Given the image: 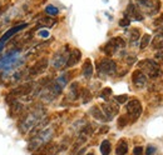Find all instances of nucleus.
<instances>
[{
	"instance_id": "obj_1",
	"label": "nucleus",
	"mask_w": 163,
	"mask_h": 155,
	"mask_svg": "<svg viewBox=\"0 0 163 155\" xmlns=\"http://www.w3.org/2000/svg\"><path fill=\"white\" fill-rule=\"evenodd\" d=\"M135 4H137L135 6L141 10V13L143 11L144 14L149 15L157 14L161 8L159 0H135Z\"/></svg>"
},
{
	"instance_id": "obj_2",
	"label": "nucleus",
	"mask_w": 163,
	"mask_h": 155,
	"mask_svg": "<svg viewBox=\"0 0 163 155\" xmlns=\"http://www.w3.org/2000/svg\"><path fill=\"white\" fill-rule=\"evenodd\" d=\"M53 130L51 129H47V130H43L41 133H39L37 136H33V139L29 144V149H39L41 148L45 143L49 141V139L51 138Z\"/></svg>"
},
{
	"instance_id": "obj_3",
	"label": "nucleus",
	"mask_w": 163,
	"mask_h": 155,
	"mask_svg": "<svg viewBox=\"0 0 163 155\" xmlns=\"http://www.w3.org/2000/svg\"><path fill=\"white\" fill-rule=\"evenodd\" d=\"M41 114H44V111H34V113L29 114L25 116L24 122L21 123V133H28L30 129H33L35 126V123H38L39 120L41 119Z\"/></svg>"
},
{
	"instance_id": "obj_4",
	"label": "nucleus",
	"mask_w": 163,
	"mask_h": 155,
	"mask_svg": "<svg viewBox=\"0 0 163 155\" xmlns=\"http://www.w3.org/2000/svg\"><path fill=\"white\" fill-rule=\"evenodd\" d=\"M143 70L145 71L149 78H157L161 75V70H159V66L157 65L156 62H153V60H143L138 64Z\"/></svg>"
},
{
	"instance_id": "obj_5",
	"label": "nucleus",
	"mask_w": 163,
	"mask_h": 155,
	"mask_svg": "<svg viewBox=\"0 0 163 155\" xmlns=\"http://www.w3.org/2000/svg\"><path fill=\"white\" fill-rule=\"evenodd\" d=\"M142 110H143V108H142L141 101L137 99L131 100L127 104V113L129 115V118L132 119V122H135V120L142 115Z\"/></svg>"
},
{
	"instance_id": "obj_6",
	"label": "nucleus",
	"mask_w": 163,
	"mask_h": 155,
	"mask_svg": "<svg viewBox=\"0 0 163 155\" xmlns=\"http://www.w3.org/2000/svg\"><path fill=\"white\" fill-rule=\"evenodd\" d=\"M124 46H126V41H124L122 38H114V39L109 40V41L107 43L106 46L103 48V50H104V53H106L107 55L110 56V55H113L118 49L124 48Z\"/></svg>"
},
{
	"instance_id": "obj_7",
	"label": "nucleus",
	"mask_w": 163,
	"mask_h": 155,
	"mask_svg": "<svg viewBox=\"0 0 163 155\" xmlns=\"http://www.w3.org/2000/svg\"><path fill=\"white\" fill-rule=\"evenodd\" d=\"M98 70L106 75H113L117 71V64L112 59H103L98 64Z\"/></svg>"
},
{
	"instance_id": "obj_8",
	"label": "nucleus",
	"mask_w": 163,
	"mask_h": 155,
	"mask_svg": "<svg viewBox=\"0 0 163 155\" xmlns=\"http://www.w3.org/2000/svg\"><path fill=\"white\" fill-rule=\"evenodd\" d=\"M27 27H28V24L25 23V24H20V25H16V27H13L11 29H9V30H8V31L4 34L3 36L0 38V51L3 50V48H4V44H5V43H6L8 40H9V39H10L13 35H15V34L18 33V31L23 30L24 28H27Z\"/></svg>"
},
{
	"instance_id": "obj_9",
	"label": "nucleus",
	"mask_w": 163,
	"mask_h": 155,
	"mask_svg": "<svg viewBox=\"0 0 163 155\" xmlns=\"http://www.w3.org/2000/svg\"><path fill=\"white\" fill-rule=\"evenodd\" d=\"M124 16H127L128 19L131 20V18L132 19H134V20H137V21H142L144 18H143V14L141 13V10L137 8L134 4H128V6H127V10H126V13H124Z\"/></svg>"
},
{
	"instance_id": "obj_10",
	"label": "nucleus",
	"mask_w": 163,
	"mask_h": 155,
	"mask_svg": "<svg viewBox=\"0 0 163 155\" xmlns=\"http://www.w3.org/2000/svg\"><path fill=\"white\" fill-rule=\"evenodd\" d=\"M67 51H68V46H64V49L62 51H59V53L54 56V59H53V66L55 69H60L62 66L65 65L67 60H68V56H69V54H68Z\"/></svg>"
},
{
	"instance_id": "obj_11",
	"label": "nucleus",
	"mask_w": 163,
	"mask_h": 155,
	"mask_svg": "<svg viewBox=\"0 0 163 155\" xmlns=\"http://www.w3.org/2000/svg\"><path fill=\"white\" fill-rule=\"evenodd\" d=\"M132 80L137 88H143L144 85L147 84V75H145L142 70H135L132 74Z\"/></svg>"
},
{
	"instance_id": "obj_12",
	"label": "nucleus",
	"mask_w": 163,
	"mask_h": 155,
	"mask_svg": "<svg viewBox=\"0 0 163 155\" xmlns=\"http://www.w3.org/2000/svg\"><path fill=\"white\" fill-rule=\"evenodd\" d=\"M47 68H48V60H47V59H40L39 62H37L35 64H34V65L30 68L29 74H30L31 76L38 75V74H41V73L45 71Z\"/></svg>"
},
{
	"instance_id": "obj_13",
	"label": "nucleus",
	"mask_w": 163,
	"mask_h": 155,
	"mask_svg": "<svg viewBox=\"0 0 163 155\" xmlns=\"http://www.w3.org/2000/svg\"><path fill=\"white\" fill-rule=\"evenodd\" d=\"M33 90V87L30 84H27V85H21V87H18L11 90L10 95L13 96H24V95H28V94Z\"/></svg>"
},
{
	"instance_id": "obj_14",
	"label": "nucleus",
	"mask_w": 163,
	"mask_h": 155,
	"mask_svg": "<svg viewBox=\"0 0 163 155\" xmlns=\"http://www.w3.org/2000/svg\"><path fill=\"white\" fill-rule=\"evenodd\" d=\"M80 58H82L80 51H79L78 49H74L72 53L69 54V56H68V60H67L65 65H67L68 68H72V66H74L75 64H78V62L80 60Z\"/></svg>"
},
{
	"instance_id": "obj_15",
	"label": "nucleus",
	"mask_w": 163,
	"mask_h": 155,
	"mask_svg": "<svg viewBox=\"0 0 163 155\" xmlns=\"http://www.w3.org/2000/svg\"><path fill=\"white\" fill-rule=\"evenodd\" d=\"M102 111L104 113L107 120H112L113 116L118 113V108L114 105H110V104H103L102 105Z\"/></svg>"
},
{
	"instance_id": "obj_16",
	"label": "nucleus",
	"mask_w": 163,
	"mask_h": 155,
	"mask_svg": "<svg viewBox=\"0 0 163 155\" xmlns=\"http://www.w3.org/2000/svg\"><path fill=\"white\" fill-rule=\"evenodd\" d=\"M83 76L85 79H90L93 76V65L89 59H87L83 64Z\"/></svg>"
},
{
	"instance_id": "obj_17",
	"label": "nucleus",
	"mask_w": 163,
	"mask_h": 155,
	"mask_svg": "<svg viewBox=\"0 0 163 155\" xmlns=\"http://www.w3.org/2000/svg\"><path fill=\"white\" fill-rule=\"evenodd\" d=\"M90 114L92 116H94L97 120H100V122H108L104 113L102 111V109H99V106H92L90 109Z\"/></svg>"
},
{
	"instance_id": "obj_18",
	"label": "nucleus",
	"mask_w": 163,
	"mask_h": 155,
	"mask_svg": "<svg viewBox=\"0 0 163 155\" xmlns=\"http://www.w3.org/2000/svg\"><path fill=\"white\" fill-rule=\"evenodd\" d=\"M128 153V144L126 140H119L118 145H117V149H116V154L117 155H126Z\"/></svg>"
},
{
	"instance_id": "obj_19",
	"label": "nucleus",
	"mask_w": 163,
	"mask_h": 155,
	"mask_svg": "<svg viewBox=\"0 0 163 155\" xmlns=\"http://www.w3.org/2000/svg\"><path fill=\"white\" fill-rule=\"evenodd\" d=\"M55 24V20L53 18H49V16H44V18H41L38 20V25L39 27H47V28H51L54 27Z\"/></svg>"
},
{
	"instance_id": "obj_20",
	"label": "nucleus",
	"mask_w": 163,
	"mask_h": 155,
	"mask_svg": "<svg viewBox=\"0 0 163 155\" xmlns=\"http://www.w3.org/2000/svg\"><path fill=\"white\" fill-rule=\"evenodd\" d=\"M69 96H72V99H78L80 96L78 83H73L70 85V88H69Z\"/></svg>"
},
{
	"instance_id": "obj_21",
	"label": "nucleus",
	"mask_w": 163,
	"mask_h": 155,
	"mask_svg": "<svg viewBox=\"0 0 163 155\" xmlns=\"http://www.w3.org/2000/svg\"><path fill=\"white\" fill-rule=\"evenodd\" d=\"M110 150H112V145H110L109 140H103L100 144V153L102 155H109Z\"/></svg>"
},
{
	"instance_id": "obj_22",
	"label": "nucleus",
	"mask_w": 163,
	"mask_h": 155,
	"mask_svg": "<svg viewBox=\"0 0 163 155\" xmlns=\"http://www.w3.org/2000/svg\"><path fill=\"white\" fill-rule=\"evenodd\" d=\"M151 35L149 34H144V35L142 36V39H141V44H139V46H141V49L143 50V49H145L148 45H149V41H151Z\"/></svg>"
},
{
	"instance_id": "obj_23",
	"label": "nucleus",
	"mask_w": 163,
	"mask_h": 155,
	"mask_svg": "<svg viewBox=\"0 0 163 155\" xmlns=\"http://www.w3.org/2000/svg\"><path fill=\"white\" fill-rule=\"evenodd\" d=\"M139 39V30L138 29H132L129 31V40L131 41H137Z\"/></svg>"
},
{
	"instance_id": "obj_24",
	"label": "nucleus",
	"mask_w": 163,
	"mask_h": 155,
	"mask_svg": "<svg viewBox=\"0 0 163 155\" xmlns=\"http://www.w3.org/2000/svg\"><path fill=\"white\" fill-rule=\"evenodd\" d=\"M45 13L49 14V15H57L59 13V10H58V8L54 6V5H48L45 8Z\"/></svg>"
},
{
	"instance_id": "obj_25",
	"label": "nucleus",
	"mask_w": 163,
	"mask_h": 155,
	"mask_svg": "<svg viewBox=\"0 0 163 155\" xmlns=\"http://www.w3.org/2000/svg\"><path fill=\"white\" fill-rule=\"evenodd\" d=\"M127 124H128V118H127L126 115L119 116V119H118V128H119V129H123Z\"/></svg>"
},
{
	"instance_id": "obj_26",
	"label": "nucleus",
	"mask_w": 163,
	"mask_h": 155,
	"mask_svg": "<svg viewBox=\"0 0 163 155\" xmlns=\"http://www.w3.org/2000/svg\"><path fill=\"white\" fill-rule=\"evenodd\" d=\"M110 94H112V89H110V88H104V89L100 91V98L107 100V99L109 98Z\"/></svg>"
},
{
	"instance_id": "obj_27",
	"label": "nucleus",
	"mask_w": 163,
	"mask_h": 155,
	"mask_svg": "<svg viewBox=\"0 0 163 155\" xmlns=\"http://www.w3.org/2000/svg\"><path fill=\"white\" fill-rule=\"evenodd\" d=\"M82 96H83V103H88L90 99H92V95L88 89H83L82 91Z\"/></svg>"
},
{
	"instance_id": "obj_28",
	"label": "nucleus",
	"mask_w": 163,
	"mask_h": 155,
	"mask_svg": "<svg viewBox=\"0 0 163 155\" xmlns=\"http://www.w3.org/2000/svg\"><path fill=\"white\" fill-rule=\"evenodd\" d=\"M131 25V20L127 18V16H124L123 19L119 20V27H122V28H128Z\"/></svg>"
},
{
	"instance_id": "obj_29",
	"label": "nucleus",
	"mask_w": 163,
	"mask_h": 155,
	"mask_svg": "<svg viewBox=\"0 0 163 155\" xmlns=\"http://www.w3.org/2000/svg\"><path fill=\"white\" fill-rule=\"evenodd\" d=\"M157 151V148L154 145H148L145 149V155H154V153Z\"/></svg>"
},
{
	"instance_id": "obj_30",
	"label": "nucleus",
	"mask_w": 163,
	"mask_h": 155,
	"mask_svg": "<svg viewBox=\"0 0 163 155\" xmlns=\"http://www.w3.org/2000/svg\"><path fill=\"white\" fill-rule=\"evenodd\" d=\"M116 101L119 103V104H124V103L128 101V95H118L116 96Z\"/></svg>"
},
{
	"instance_id": "obj_31",
	"label": "nucleus",
	"mask_w": 163,
	"mask_h": 155,
	"mask_svg": "<svg viewBox=\"0 0 163 155\" xmlns=\"http://www.w3.org/2000/svg\"><path fill=\"white\" fill-rule=\"evenodd\" d=\"M133 155H143V148L142 146H135L133 149Z\"/></svg>"
},
{
	"instance_id": "obj_32",
	"label": "nucleus",
	"mask_w": 163,
	"mask_h": 155,
	"mask_svg": "<svg viewBox=\"0 0 163 155\" xmlns=\"http://www.w3.org/2000/svg\"><path fill=\"white\" fill-rule=\"evenodd\" d=\"M156 58H157V59H163V48H161V49L157 51Z\"/></svg>"
},
{
	"instance_id": "obj_33",
	"label": "nucleus",
	"mask_w": 163,
	"mask_h": 155,
	"mask_svg": "<svg viewBox=\"0 0 163 155\" xmlns=\"http://www.w3.org/2000/svg\"><path fill=\"white\" fill-rule=\"evenodd\" d=\"M134 62H135V56H131V58H128V59H127V63L129 64V65L133 64Z\"/></svg>"
},
{
	"instance_id": "obj_34",
	"label": "nucleus",
	"mask_w": 163,
	"mask_h": 155,
	"mask_svg": "<svg viewBox=\"0 0 163 155\" xmlns=\"http://www.w3.org/2000/svg\"><path fill=\"white\" fill-rule=\"evenodd\" d=\"M39 35H40L41 38H48V36H49V33H48V31H40Z\"/></svg>"
},
{
	"instance_id": "obj_35",
	"label": "nucleus",
	"mask_w": 163,
	"mask_h": 155,
	"mask_svg": "<svg viewBox=\"0 0 163 155\" xmlns=\"http://www.w3.org/2000/svg\"><path fill=\"white\" fill-rule=\"evenodd\" d=\"M108 129H109L108 126H104V128H102V129H100V133H107V131H108Z\"/></svg>"
},
{
	"instance_id": "obj_36",
	"label": "nucleus",
	"mask_w": 163,
	"mask_h": 155,
	"mask_svg": "<svg viewBox=\"0 0 163 155\" xmlns=\"http://www.w3.org/2000/svg\"><path fill=\"white\" fill-rule=\"evenodd\" d=\"M87 155H94V154H93V153H89V154H87Z\"/></svg>"
}]
</instances>
